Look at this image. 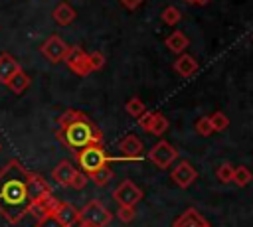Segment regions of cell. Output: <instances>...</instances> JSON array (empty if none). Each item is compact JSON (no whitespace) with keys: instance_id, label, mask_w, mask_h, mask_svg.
<instances>
[{"instance_id":"cell-1","label":"cell","mask_w":253,"mask_h":227,"mask_svg":"<svg viewBox=\"0 0 253 227\" xmlns=\"http://www.w3.org/2000/svg\"><path fill=\"white\" fill-rule=\"evenodd\" d=\"M30 170L18 158L8 160L0 168V215L16 225L30 213V191H28Z\"/></svg>"},{"instance_id":"cell-2","label":"cell","mask_w":253,"mask_h":227,"mask_svg":"<svg viewBox=\"0 0 253 227\" xmlns=\"http://www.w3.org/2000/svg\"><path fill=\"white\" fill-rule=\"evenodd\" d=\"M57 130L55 136L73 152H79L85 146L101 144L103 134L97 128V124L81 111L67 109L57 116Z\"/></svg>"},{"instance_id":"cell-3","label":"cell","mask_w":253,"mask_h":227,"mask_svg":"<svg viewBox=\"0 0 253 227\" xmlns=\"http://www.w3.org/2000/svg\"><path fill=\"white\" fill-rule=\"evenodd\" d=\"M75 158H77V162H79L81 172L87 174V176L93 174L95 170L107 166V164L111 162L109 154L105 152V148H103L101 144H91V146L81 148L79 152H75Z\"/></svg>"},{"instance_id":"cell-4","label":"cell","mask_w":253,"mask_h":227,"mask_svg":"<svg viewBox=\"0 0 253 227\" xmlns=\"http://www.w3.org/2000/svg\"><path fill=\"white\" fill-rule=\"evenodd\" d=\"M113 219V213L97 199H91L87 201L81 209H79V221L83 223H89L93 227H107Z\"/></svg>"},{"instance_id":"cell-5","label":"cell","mask_w":253,"mask_h":227,"mask_svg":"<svg viewBox=\"0 0 253 227\" xmlns=\"http://www.w3.org/2000/svg\"><path fill=\"white\" fill-rule=\"evenodd\" d=\"M67 49H69V45L65 43V39L61 38V36H49V38H45L43 39V43L40 45V53L49 61V63H59V61H63L65 59V55H67Z\"/></svg>"},{"instance_id":"cell-6","label":"cell","mask_w":253,"mask_h":227,"mask_svg":"<svg viewBox=\"0 0 253 227\" xmlns=\"http://www.w3.org/2000/svg\"><path fill=\"white\" fill-rule=\"evenodd\" d=\"M63 63H65L75 75H79V77H85V75L93 73V71H91V65H89V53H87L85 49H81L79 45H69Z\"/></svg>"},{"instance_id":"cell-7","label":"cell","mask_w":253,"mask_h":227,"mask_svg":"<svg viewBox=\"0 0 253 227\" xmlns=\"http://www.w3.org/2000/svg\"><path fill=\"white\" fill-rule=\"evenodd\" d=\"M142 189L132 182V180H125L121 182L115 191H113V199L119 203V205H126V207H134L140 199H142Z\"/></svg>"},{"instance_id":"cell-8","label":"cell","mask_w":253,"mask_h":227,"mask_svg":"<svg viewBox=\"0 0 253 227\" xmlns=\"http://www.w3.org/2000/svg\"><path fill=\"white\" fill-rule=\"evenodd\" d=\"M148 158H150V162H152L154 166H158V168L164 170V168H168V166L178 158V152H176V148H174L170 142L158 140V142L150 148Z\"/></svg>"},{"instance_id":"cell-9","label":"cell","mask_w":253,"mask_h":227,"mask_svg":"<svg viewBox=\"0 0 253 227\" xmlns=\"http://www.w3.org/2000/svg\"><path fill=\"white\" fill-rule=\"evenodd\" d=\"M170 178H172V182H174L178 188H190V186L196 182L198 172H196V168H194L190 162L182 160V162H178V164L174 166Z\"/></svg>"},{"instance_id":"cell-10","label":"cell","mask_w":253,"mask_h":227,"mask_svg":"<svg viewBox=\"0 0 253 227\" xmlns=\"http://www.w3.org/2000/svg\"><path fill=\"white\" fill-rule=\"evenodd\" d=\"M28 191H30V201L36 203L47 195H51V186L47 184V180L36 172H30V180H28ZM32 207V205H30Z\"/></svg>"},{"instance_id":"cell-11","label":"cell","mask_w":253,"mask_h":227,"mask_svg":"<svg viewBox=\"0 0 253 227\" xmlns=\"http://www.w3.org/2000/svg\"><path fill=\"white\" fill-rule=\"evenodd\" d=\"M51 215L61 223V227H73L79 223V209L67 201H59Z\"/></svg>"},{"instance_id":"cell-12","label":"cell","mask_w":253,"mask_h":227,"mask_svg":"<svg viewBox=\"0 0 253 227\" xmlns=\"http://www.w3.org/2000/svg\"><path fill=\"white\" fill-rule=\"evenodd\" d=\"M119 150L123 152V156L126 160H136L142 156V142L138 136L134 134H126L121 142H119Z\"/></svg>"},{"instance_id":"cell-13","label":"cell","mask_w":253,"mask_h":227,"mask_svg":"<svg viewBox=\"0 0 253 227\" xmlns=\"http://www.w3.org/2000/svg\"><path fill=\"white\" fill-rule=\"evenodd\" d=\"M77 172V168L69 162V160H61L53 170H51V178L55 184L63 186V188H69V182L73 178V174Z\"/></svg>"},{"instance_id":"cell-14","label":"cell","mask_w":253,"mask_h":227,"mask_svg":"<svg viewBox=\"0 0 253 227\" xmlns=\"http://www.w3.org/2000/svg\"><path fill=\"white\" fill-rule=\"evenodd\" d=\"M18 71H22L20 63L10 53H0V83H8Z\"/></svg>"},{"instance_id":"cell-15","label":"cell","mask_w":253,"mask_h":227,"mask_svg":"<svg viewBox=\"0 0 253 227\" xmlns=\"http://www.w3.org/2000/svg\"><path fill=\"white\" fill-rule=\"evenodd\" d=\"M174 227H210V223L200 215L198 209L190 207L174 221Z\"/></svg>"},{"instance_id":"cell-16","label":"cell","mask_w":253,"mask_h":227,"mask_svg":"<svg viewBox=\"0 0 253 227\" xmlns=\"http://www.w3.org/2000/svg\"><path fill=\"white\" fill-rule=\"evenodd\" d=\"M51 16H53L55 24H59V26H69V24L75 20L77 12H75V8H73L69 2H59V4L53 8Z\"/></svg>"},{"instance_id":"cell-17","label":"cell","mask_w":253,"mask_h":227,"mask_svg":"<svg viewBox=\"0 0 253 227\" xmlns=\"http://www.w3.org/2000/svg\"><path fill=\"white\" fill-rule=\"evenodd\" d=\"M198 61L190 55V53H180L178 55V59L174 61V71L178 73V75H182V77H190V75H194L196 71H198Z\"/></svg>"},{"instance_id":"cell-18","label":"cell","mask_w":253,"mask_h":227,"mask_svg":"<svg viewBox=\"0 0 253 227\" xmlns=\"http://www.w3.org/2000/svg\"><path fill=\"white\" fill-rule=\"evenodd\" d=\"M164 43H166V47H168L170 51H174V53H182V51L188 47L190 39L186 38V34H184V32L174 30V32L164 39Z\"/></svg>"},{"instance_id":"cell-19","label":"cell","mask_w":253,"mask_h":227,"mask_svg":"<svg viewBox=\"0 0 253 227\" xmlns=\"http://www.w3.org/2000/svg\"><path fill=\"white\" fill-rule=\"evenodd\" d=\"M30 85H32V77H30L28 73H24V71H18V73L6 83V87H8L14 95H24Z\"/></svg>"},{"instance_id":"cell-20","label":"cell","mask_w":253,"mask_h":227,"mask_svg":"<svg viewBox=\"0 0 253 227\" xmlns=\"http://www.w3.org/2000/svg\"><path fill=\"white\" fill-rule=\"evenodd\" d=\"M87 178H89L93 184H97V186H101V188H103V186H107V184L113 180V170H111L109 166H103V168L95 170L93 174H89Z\"/></svg>"},{"instance_id":"cell-21","label":"cell","mask_w":253,"mask_h":227,"mask_svg":"<svg viewBox=\"0 0 253 227\" xmlns=\"http://www.w3.org/2000/svg\"><path fill=\"white\" fill-rule=\"evenodd\" d=\"M166 130H168V120H166V116H164V114H160V113H154L148 132H150V134H154V136H162Z\"/></svg>"},{"instance_id":"cell-22","label":"cell","mask_w":253,"mask_h":227,"mask_svg":"<svg viewBox=\"0 0 253 227\" xmlns=\"http://www.w3.org/2000/svg\"><path fill=\"white\" fill-rule=\"evenodd\" d=\"M251 180H253V174H251L249 168H245V166H237V168H233V178H231L233 184H237L239 188H245Z\"/></svg>"},{"instance_id":"cell-23","label":"cell","mask_w":253,"mask_h":227,"mask_svg":"<svg viewBox=\"0 0 253 227\" xmlns=\"http://www.w3.org/2000/svg\"><path fill=\"white\" fill-rule=\"evenodd\" d=\"M208 118H210V122H211L213 132H221V130H225V128L229 126V118H227V114H223L221 111H215V113L210 114Z\"/></svg>"},{"instance_id":"cell-24","label":"cell","mask_w":253,"mask_h":227,"mask_svg":"<svg viewBox=\"0 0 253 227\" xmlns=\"http://www.w3.org/2000/svg\"><path fill=\"white\" fill-rule=\"evenodd\" d=\"M162 22L166 24V26H176L178 22H180V18H182V12L176 8V6H166L164 10H162Z\"/></svg>"},{"instance_id":"cell-25","label":"cell","mask_w":253,"mask_h":227,"mask_svg":"<svg viewBox=\"0 0 253 227\" xmlns=\"http://www.w3.org/2000/svg\"><path fill=\"white\" fill-rule=\"evenodd\" d=\"M125 109H126V113L130 114V116H140L144 111H146V107H144V103L138 99V97H132V99H128L126 101V105H125Z\"/></svg>"},{"instance_id":"cell-26","label":"cell","mask_w":253,"mask_h":227,"mask_svg":"<svg viewBox=\"0 0 253 227\" xmlns=\"http://www.w3.org/2000/svg\"><path fill=\"white\" fill-rule=\"evenodd\" d=\"M215 178H217L221 184H229V182H231V178H233V166H231L229 162L219 164V166H217V170H215Z\"/></svg>"},{"instance_id":"cell-27","label":"cell","mask_w":253,"mask_h":227,"mask_svg":"<svg viewBox=\"0 0 253 227\" xmlns=\"http://www.w3.org/2000/svg\"><path fill=\"white\" fill-rule=\"evenodd\" d=\"M196 132H198L200 136H210V134L213 132L211 122H210V118H208V116H202V118H198V120H196Z\"/></svg>"},{"instance_id":"cell-28","label":"cell","mask_w":253,"mask_h":227,"mask_svg":"<svg viewBox=\"0 0 253 227\" xmlns=\"http://www.w3.org/2000/svg\"><path fill=\"white\" fill-rule=\"evenodd\" d=\"M87 174H83L81 170H77L75 174H73V178H71V182H69V188H73V189H83L85 186H87Z\"/></svg>"},{"instance_id":"cell-29","label":"cell","mask_w":253,"mask_h":227,"mask_svg":"<svg viewBox=\"0 0 253 227\" xmlns=\"http://www.w3.org/2000/svg\"><path fill=\"white\" fill-rule=\"evenodd\" d=\"M134 215H136V211H134V207H126V205H119V209H117V217L123 221V223H130L132 219H134Z\"/></svg>"},{"instance_id":"cell-30","label":"cell","mask_w":253,"mask_h":227,"mask_svg":"<svg viewBox=\"0 0 253 227\" xmlns=\"http://www.w3.org/2000/svg\"><path fill=\"white\" fill-rule=\"evenodd\" d=\"M89 65H91V71L103 69V67H105V55H103L101 51H93V53H89Z\"/></svg>"},{"instance_id":"cell-31","label":"cell","mask_w":253,"mask_h":227,"mask_svg":"<svg viewBox=\"0 0 253 227\" xmlns=\"http://www.w3.org/2000/svg\"><path fill=\"white\" fill-rule=\"evenodd\" d=\"M36 227H61V223L53 215H43V217L36 219Z\"/></svg>"},{"instance_id":"cell-32","label":"cell","mask_w":253,"mask_h":227,"mask_svg":"<svg viewBox=\"0 0 253 227\" xmlns=\"http://www.w3.org/2000/svg\"><path fill=\"white\" fill-rule=\"evenodd\" d=\"M152 116H154V113L144 111V113L138 116V126H140L142 130H148V128H150V122H152Z\"/></svg>"},{"instance_id":"cell-33","label":"cell","mask_w":253,"mask_h":227,"mask_svg":"<svg viewBox=\"0 0 253 227\" xmlns=\"http://www.w3.org/2000/svg\"><path fill=\"white\" fill-rule=\"evenodd\" d=\"M123 2V6L126 8V10H136L140 4H142V0H121Z\"/></svg>"},{"instance_id":"cell-34","label":"cell","mask_w":253,"mask_h":227,"mask_svg":"<svg viewBox=\"0 0 253 227\" xmlns=\"http://www.w3.org/2000/svg\"><path fill=\"white\" fill-rule=\"evenodd\" d=\"M208 2H211V0H194V4H200V6H206Z\"/></svg>"},{"instance_id":"cell-35","label":"cell","mask_w":253,"mask_h":227,"mask_svg":"<svg viewBox=\"0 0 253 227\" xmlns=\"http://www.w3.org/2000/svg\"><path fill=\"white\" fill-rule=\"evenodd\" d=\"M77 227H93V225H89V223H83V221H79V223H77Z\"/></svg>"},{"instance_id":"cell-36","label":"cell","mask_w":253,"mask_h":227,"mask_svg":"<svg viewBox=\"0 0 253 227\" xmlns=\"http://www.w3.org/2000/svg\"><path fill=\"white\" fill-rule=\"evenodd\" d=\"M184 2H188V4H194V0H184Z\"/></svg>"},{"instance_id":"cell-37","label":"cell","mask_w":253,"mask_h":227,"mask_svg":"<svg viewBox=\"0 0 253 227\" xmlns=\"http://www.w3.org/2000/svg\"><path fill=\"white\" fill-rule=\"evenodd\" d=\"M251 39H253V36H251Z\"/></svg>"},{"instance_id":"cell-38","label":"cell","mask_w":253,"mask_h":227,"mask_svg":"<svg viewBox=\"0 0 253 227\" xmlns=\"http://www.w3.org/2000/svg\"><path fill=\"white\" fill-rule=\"evenodd\" d=\"M0 148H2V144H0Z\"/></svg>"}]
</instances>
